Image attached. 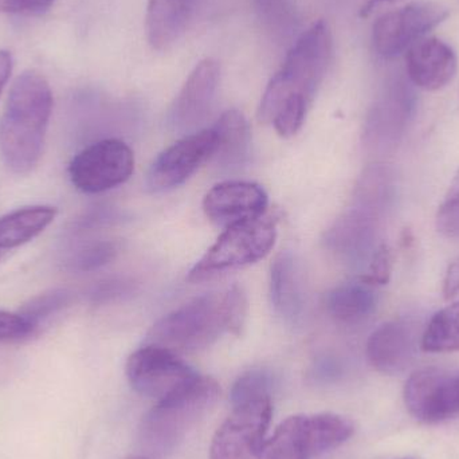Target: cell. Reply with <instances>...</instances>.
Listing matches in <instances>:
<instances>
[{
  "label": "cell",
  "instance_id": "cell-35",
  "mask_svg": "<svg viewBox=\"0 0 459 459\" xmlns=\"http://www.w3.org/2000/svg\"><path fill=\"white\" fill-rule=\"evenodd\" d=\"M455 207H459V169L450 183L449 190H447L438 212H446V210L455 209Z\"/></svg>",
  "mask_w": 459,
  "mask_h": 459
},
{
  "label": "cell",
  "instance_id": "cell-24",
  "mask_svg": "<svg viewBox=\"0 0 459 459\" xmlns=\"http://www.w3.org/2000/svg\"><path fill=\"white\" fill-rule=\"evenodd\" d=\"M422 350L431 353L459 351V301L433 316L423 333Z\"/></svg>",
  "mask_w": 459,
  "mask_h": 459
},
{
  "label": "cell",
  "instance_id": "cell-5",
  "mask_svg": "<svg viewBox=\"0 0 459 459\" xmlns=\"http://www.w3.org/2000/svg\"><path fill=\"white\" fill-rule=\"evenodd\" d=\"M355 433L352 420L342 415H293L264 441L256 459H313L342 446Z\"/></svg>",
  "mask_w": 459,
  "mask_h": 459
},
{
  "label": "cell",
  "instance_id": "cell-11",
  "mask_svg": "<svg viewBox=\"0 0 459 459\" xmlns=\"http://www.w3.org/2000/svg\"><path fill=\"white\" fill-rule=\"evenodd\" d=\"M404 402L420 422H444L459 414V374L439 368L414 372L404 385Z\"/></svg>",
  "mask_w": 459,
  "mask_h": 459
},
{
  "label": "cell",
  "instance_id": "cell-31",
  "mask_svg": "<svg viewBox=\"0 0 459 459\" xmlns=\"http://www.w3.org/2000/svg\"><path fill=\"white\" fill-rule=\"evenodd\" d=\"M31 336V328L21 313L0 310V342H21Z\"/></svg>",
  "mask_w": 459,
  "mask_h": 459
},
{
  "label": "cell",
  "instance_id": "cell-22",
  "mask_svg": "<svg viewBox=\"0 0 459 459\" xmlns=\"http://www.w3.org/2000/svg\"><path fill=\"white\" fill-rule=\"evenodd\" d=\"M377 297L371 286L351 282L337 286L326 297V309L334 321L347 325L363 323L374 312Z\"/></svg>",
  "mask_w": 459,
  "mask_h": 459
},
{
  "label": "cell",
  "instance_id": "cell-36",
  "mask_svg": "<svg viewBox=\"0 0 459 459\" xmlns=\"http://www.w3.org/2000/svg\"><path fill=\"white\" fill-rule=\"evenodd\" d=\"M11 72H13V56L8 51L0 50V94L8 82Z\"/></svg>",
  "mask_w": 459,
  "mask_h": 459
},
{
  "label": "cell",
  "instance_id": "cell-25",
  "mask_svg": "<svg viewBox=\"0 0 459 459\" xmlns=\"http://www.w3.org/2000/svg\"><path fill=\"white\" fill-rule=\"evenodd\" d=\"M391 183L388 171L383 167H369L364 171L356 186L353 202L355 207L371 212V214H382L390 196Z\"/></svg>",
  "mask_w": 459,
  "mask_h": 459
},
{
  "label": "cell",
  "instance_id": "cell-28",
  "mask_svg": "<svg viewBox=\"0 0 459 459\" xmlns=\"http://www.w3.org/2000/svg\"><path fill=\"white\" fill-rule=\"evenodd\" d=\"M272 388V377L266 371L253 369L238 377L231 388L232 406L255 401V399L270 396Z\"/></svg>",
  "mask_w": 459,
  "mask_h": 459
},
{
  "label": "cell",
  "instance_id": "cell-19",
  "mask_svg": "<svg viewBox=\"0 0 459 459\" xmlns=\"http://www.w3.org/2000/svg\"><path fill=\"white\" fill-rule=\"evenodd\" d=\"M196 0H148L145 31L151 48L167 51L186 31Z\"/></svg>",
  "mask_w": 459,
  "mask_h": 459
},
{
  "label": "cell",
  "instance_id": "cell-21",
  "mask_svg": "<svg viewBox=\"0 0 459 459\" xmlns=\"http://www.w3.org/2000/svg\"><path fill=\"white\" fill-rule=\"evenodd\" d=\"M56 217V207L30 206L0 218V251L19 247L34 239Z\"/></svg>",
  "mask_w": 459,
  "mask_h": 459
},
{
  "label": "cell",
  "instance_id": "cell-17",
  "mask_svg": "<svg viewBox=\"0 0 459 459\" xmlns=\"http://www.w3.org/2000/svg\"><path fill=\"white\" fill-rule=\"evenodd\" d=\"M414 353V334L402 321L383 324L369 336L367 358L377 371L395 375L403 371Z\"/></svg>",
  "mask_w": 459,
  "mask_h": 459
},
{
  "label": "cell",
  "instance_id": "cell-30",
  "mask_svg": "<svg viewBox=\"0 0 459 459\" xmlns=\"http://www.w3.org/2000/svg\"><path fill=\"white\" fill-rule=\"evenodd\" d=\"M393 272V253L387 245H380L372 256L371 264L367 274L360 278L361 282L369 286L385 285Z\"/></svg>",
  "mask_w": 459,
  "mask_h": 459
},
{
  "label": "cell",
  "instance_id": "cell-9",
  "mask_svg": "<svg viewBox=\"0 0 459 459\" xmlns=\"http://www.w3.org/2000/svg\"><path fill=\"white\" fill-rule=\"evenodd\" d=\"M272 414L270 396L234 406L212 438L210 459L258 458Z\"/></svg>",
  "mask_w": 459,
  "mask_h": 459
},
{
  "label": "cell",
  "instance_id": "cell-38",
  "mask_svg": "<svg viewBox=\"0 0 459 459\" xmlns=\"http://www.w3.org/2000/svg\"><path fill=\"white\" fill-rule=\"evenodd\" d=\"M126 459H150V458L145 457V455H131V457H128Z\"/></svg>",
  "mask_w": 459,
  "mask_h": 459
},
{
  "label": "cell",
  "instance_id": "cell-13",
  "mask_svg": "<svg viewBox=\"0 0 459 459\" xmlns=\"http://www.w3.org/2000/svg\"><path fill=\"white\" fill-rule=\"evenodd\" d=\"M220 80L221 66L215 59L206 58L196 65L169 110V124L174 131H190L206 118Z\"/></svg>",
  "mask_w": 459,
  "mask_h": 459
},
{
  "label": "cell",
  "instance_id": "cell-23",
  "mask_svg": "<svg viewBox=\"0 0 459 459\" xmlns=\"http://www.w3.org/2000/svg\"><path fill=\"white\" fill-rule=\"evenodd\" d=\"M404 94L393 93L387 100L380 102L371 113L367 124L366 137L368 144H385V140L395 139L399 134L407 107Z\"/></svg>",
  "mask_w": 459,
  "mask_h": 459
},
{
  "label": "cell",
  "instance_id": "cell-16",
  "mask_svg": "<svg viewBox=\"0 0 459 459\" xmlns=\"http://www.w3.org/2000/svg\"><path fill=\"white\" fill-rule=\"evenodd\" d=\"M270 297L275 313L289 324H299L305 313L301 267L296 255L285 251L277 255L270 273Z\"/></svg>",
  "mask_w": 459,
  "mask_h": 459
},
{
  "label": "cell",
  "instance_id": "cell-40",
  "mask_svg": "<svg viewBox=\"0 0 459 459\" xmlns=\"http://www.w3.org/2000/svg\"><path fill=\"white\" fill-rule=\"evenodd\" d=\"M0 254H2V251H0Z\"/></svg>",
  "mask_w": 459,
  "mask_h": 459
},
{
  "label": "cell",
  "instance_id": "cell-29",
  "mask_svg": "<svg viewBox=\"0 0 459 459\" xmlns=\"http://www.w3.org/2000/svg\"><path fill=\"white\" fill-rule=\"evenodd\" d=\"M117 243L105 240V242L93 243L78 253L74 259L75 269L81 272H91L109 264L117 255Z\"/></svg>",
  "mask_w": 459,
  "mask_h": 459
},
{
  "label": "cell",
  "instance_id": "cell-39",
  "mask_svg": "<svg viewBox=\"0 0 459 459\" xmlns=\"http://www.w3.org/2000/svg\"><path fill=\"white\" fill-rule=\"evenodd\" d=\"M3 4H4V0H0V8L3 7Z\"/></svg>",
  "mask_w": 459,
  "mask_h": 459
},
{
  "label": "cell",
  "instance_id": "cell-2",
  "mask_svg": "<svg viewBox=\"0 0 459 459\" xmlns=\"http://www.w3.org/2000/svg\"><path fill=\"white\" fill-rule=\"evenodd\" d=\"M53 113V93L39 73H22L8 93L0 120V153L5 167L27 175L39 163Z\"/></svg>",
  "mask_w": 459,
  "mask_h": 459
},
{
  "label": "cell",
  "instance_id": "cell-14",
  "mask_svg": "<svg viewBox=\"0 0 459 459\" xmlns=\"http://www.w3.org/2000/svg\"><path fill=\"white\" fill-rule=\"evenodd\" d=\"M267 194L261 186L250 182H225L215 186L204 196L207 218L221 228H230L266 212Z\"/></svg>",
  "mask_w": 459,
  "mask_h": 459
},
{
  "label": "cell",
  "instance_id": "cell-20",
  "mask_svg": "<svg viewBox=\"0 0 459 459\" xmlns=\"http://www.w3.org/2000/svg\"><path fill=\"white\" fill-rule=\"evenodd\" d=\"M212 129L217 134L215 163L221 169H235L245 164L250 151V128L239 110H228L221 116Z\"/></svg>",
  "mask_w": 459,
  "mask_h": 459
},
{
  "label": "cell",
  "instance_id": "cell-37",
  "mask_svg": "<svg viewBox=\"0 0 459 459\" xmlns=\"http://www.w3.org/2000/svg\"><path fill=\"white\" fill-rule=\"evenodd\" d=\"M388 2H394V0H366L364 2V4L361 5L360 11H359V15L361 16V18H367V16L369 15V13L374 11L375 7H377V5L382 4V3H388Z\"/></svg>",
  "mask_w": 459,
  "mask_h": 459
},
{
  "label": "cell",
  "instance_id": "cell-15",
  "mask_svg": "<svg viewBox=\"0 0 459 459\" xmlns=\"http://www.w3.org/2000/svg\"><path fill=\"white\" fill-rule=\"evenodd\" d=\"M457 67V54L452 46L438 38H422L407 50V74L423 91H441L449 85Z\"/></svg>",
  "mask_w": 459,
  "mask_h": 459
},
{
  "label": "cell",
  "instance_id": "cell-18",
  "mask_svg": "<svg viewBox=\"0 0 459 459\" xmlns=\"http://www.w3.org/2000/svg\"><path fill=\"white\" fill-rule=\"evenodd\" d=\"M377 223V215L353 206L325 232L324 245L339 258H360L372 245Z\"/></svg>",
  "mask_w": 459,
  "mask_h": 459
},
{
  "label": "cell",
  "instance_id": "cell-32",
  "mask_svg": "<svg viewBox=\"0 0 459 459\" xmlns=\"http://www.w3.org/2000/svg\"><path fill=\"white\" fill-rule=\"evenodd\" d=\"M134 289V281L126 280V278H123V280H112L97 286L96 290L93 291L91 296H93L94 301L108 302L132 293Z\"/></svg>",
  "mask_w": 459,
  "mask_h": 459
},
{
  "label": "cell",
  "instance_id": "cell-26",
  "mask_svg": "<svg viewBox=\"0 0 459 459\" xmlns=\"http://www.w3.org/2000/svg\"><path fill=\"white\" fill-rule=\"evenodd\" d=\"M259 21L274 37H291L299 29V13L293 0H253Z\"/></svg>",
  "mask_w": 459,
  "mask_h": 459
},
{
  "label": "cell",
  "instance_id": "cell-6",
  "mask_svg": "<svg viewBox=\"0 0 459 459\" xmlns=\"http://www.w3.org/2000/svg\"><path fill=\"white\" fill-rule=\"evenodd\" d=\"M277 238V221L262 215L230 226L196 262L188 274L191 282H202L229 270L255 264L272 250Z\"/></svg>",
  "mask_w": 459,
  "mask_h": 459
},
{
  "label": "cell",
  "instance_id": "cell-1",
  "mask_svg": "<svg viewBox=\"0 0 459 459\" xmlns=\"http://www.w3.org/2000/svg\"><path fill=\"white\" fill-rule=\"evenodd\" d=\"M247 315V299L239 286L193 299L164 316L148 332L145 344L174 353L196 352L222 334H238Z\"/></svg>",
  "mask_w": 459,
  "mask_h": 459
},
{
  "label": "cell",
  "instance_id": "cell-34",
  "mask_svg": "<svg viewBox=\"0 0 459 459\" xmlns=\"http://www.w3.org/2000/svg\"><path fill=\"white\" fill-rule=\"evenodd\" d=\"M442 293L446 299H452L459 293V256L447 267L444 278V289Z\"/></svg>",
  "mask_w": 459,
  "mask_h": 459
},
{
  "label": "cell",
  "instance_id": "cell-12",
  "mask_svg": "<svg viewBox=\"0 0 459 459\" xmlns=\"http://www.w3.org/2000/svg\"><path fill=\"white\" fill-rule=\"evenodd\" d=\"M215 147L217 134L212 128L183 137L153 161L148 172L147 187L153 193L179 187L212 158Z\"/></svg>",
  "mask_w": 459,
  "mask_h": 459
},
{
  "label": "cell",
  "instance_id": "cell-4",
  "mask_svg": "<svg viewBox=\"0 0 459 459\" xmlns=\"http://www.w3.org/2000/svg\"><path fill=\"white\" fill-rule=\"evenodd\" d=\"M221 388L217 380L198 377L182 390L155 407L143 420V444L156 453L174 449L187 431L217 403Z\"/></svg>",
  "mask_w": 459,
  "mask_h": 459
},
{
  "label": "cell",
  "instance_id": "cell-27",
  "mask_svg": "<svg viewBox=\"0 0 459 459\" xmlns=\"http://www.w3.org/2000/svg\"><path fill=\"white\" fill-rule=\"evenodd\" d=\"M70 296L65 290H54L50 293L40 294L31 299L29 305L23 307L21 315L29 323L32 336L39 332L40 326L50 320L51 316L58 313L69 304Z\"/></svg>",
  "mask_w": 459,
  "mask_h": 459
},
{
  "label": "cell",
  "instance_id": "cell-8",
  "mask_svg": "<svg viewBox=\"0 0 459 459\" xmlns=\"http://www.w3.org/2000/svg\"><path fill=\"white\" fill-rule=\"evenodd\" d=\"M449 15L450 11L438 3H411L383 13L372 27L374 50L383 58H395L446 21Z\"/></svg>",
  "mask_w": 459,
  "mask_h": 459
},
{
  "label": "cell",
  "instance_id": "cell-7",
  "mask_svg": "<svg viewBox=\"0 0 459 459\" xmlns=\"http://www.w3.org/2000/svg\"><path fill=\"white\" fill-rule=\"evenodd\" d=\"M131 148L117 139L101 140L73 158L69 177L73 186L85 194H100L124 185L134 174Z\"/></svg>",
  "mask_w": 459,
  "mask_h": 459
},
{
  "label": "cell",
  "instance_id": "cell-10",
  "mask_svg": "<svg viewBox=\"0 0 459 459\" xmlns=\"http://www.w3.org/2000/svg\"><path fill=\"white\" fill-rule=\"evenodd\" d=\"M198 377L178 353L156 345L145 344L129 356L126 377L137 394L160 402L193 382Z\"/></svg>",
  "mask_w": 459,
  "mask_h": 459
},
{
  "label": "cell",
  "instance_id": "cell-3",
  "mask_svg": "<svg viewBox=\"0 0 459 459\" xmlns=\"http://www.w3.org/2000/svg\"><path fill=\"white\" fill-rule=\"evenodd\" d=\"M332 56L331 29L320 19L297 38L282 66L270 80L259 105V120L272 123L278 110L291 100H304L312 104L331 66Z\"/></svg>",
  "mask_w": 459,
  "mask_h": 459
},
{
  "label": "cell",
  "instance_id": "cell-33",
  "mask_svg": "<svg viewBox=\"0 0 459 459\" xmlns=\"http://www.w3.org/2000/svg\"><path fill=\"white\" fill-rule=\"evenodd\" d=\"M53 3L54 0H4L3 8L15 15L37 16L50 10Z\"/></svg>",
  "mask_w": 459,
  "mask_h": 459
}]
</instances>
